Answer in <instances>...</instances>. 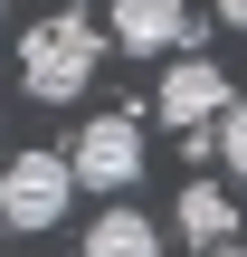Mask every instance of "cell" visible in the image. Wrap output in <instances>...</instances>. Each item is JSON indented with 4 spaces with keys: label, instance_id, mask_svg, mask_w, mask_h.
<instances>
[{
    "label": "cell",
    "instance_id": "cell-1",
    "mask_svg": "<svg viewBox=\"0 0 247 257\" xmlns=\"http://www.w3.org/2000/svg\"><path fill=\"white\" fill-rule=\"evenodd\" d=\"M95 67H105V38H95L76 10H57V19H38V29L19 38V86H29L38 105L86 95V86H95Z\"/></svg>",
    "mask_w": 247,
    "mask_h": 257
},
{
    "label": "cell",
    "instance_id": "cell-2",
    "mask_svg": "<svg viewBox=\"0 0 247 257\" xmlns=\"http://www.w3.org/2000/svg\"><path fill=\"white\" fill-rule=\"evenodd\" d=\"M67 200H76V172H67V153H48V143H29V153H10L0 162V229H57L67 219Z\"/></svg>",
    "mask_w": 247,
    "mask_h": 257
},
{
    "label": "cell",
    "instance_id": "cell-3",
    "mask_svg": "<svg viewBox=\"0 0 247 257\" xmlns=\"http://www.w3.org/2000/svg\"><path fill=\"white\" fill-rule=\"evenodd\" d=\"M67 172H76V191H133V181H143V134H133V114H95V124L67 143Z\"/></svg>",
    "mask_w": 247,
    "mask_h": 257
},
{
    "label": "cell",
    "instance_id": "cell-4",
    "mask_svg": "<svg viewBox=\"0 0 247 257\" xmlns=\"http://www.w3.org/2000/svg\"><path fill=\"white\" fill-rule=\"evenodd\" d=\"M228 105H238V95H228V67H209V57H181V67L162 76V124H171V134H219Z\"/></svg>",
    "mask_w": 247,
    "mask_h": 257
},
{
    "label": "cell",
    "instance_id": "cell-5",
    "mask_svg": "<svg viewBox=\"0 0 247 257\" xmlns=\"http://www.w3.org/2000/svg\"><path fill=\"white\" fill-rule=\"evenodd\" d=\"M114 48H124V57H171V48H190V0H114Z\"/></svg>",
    "mask_w": 247,
    "mask_h": 257
},
{
    "label": "cell",
    "instance_id": "cell-6",
    "mask_svg": "<svg viewBox=\"0 0 247 257\" xmlns=\"http://www.w3.org/2000/svg\"><path fill=\"white\" fill-rule=\"evenodd\" d=\"M171 229H181L200 257H219V248H238V200H228L219 181H190V191H181V210H171Z\"/></svg>",
    "mask_w": 247,
    "mask_h": 257
},
{
    "label": "cell",
    "instance_id": "cell-7",
    "mask_svg": "<svg viewBox=\"0 0 247 257\" xmlns=\"http://www.w3.org/2000/svg\"><path fill=\"white\" fill-rule=\"evenodd\" d=\"M86 257H162V229H152L143 210H124V200H114V210L86 229Z\"/></svg>",
    "mask_w": 247,
    "mask_h": 257
},
{
    "label": "cell",
    "instance_id": "cell-8",
    "mask_svg": "<svg viewBox=\"0 0 247 257\" xmlns=\"http://www.w3.org/2000/svg\"><path fill=\"white\" fill-rule=\"evenodd\" d=\"M209 143H219V162H228V172L247 181V95L228 105V114H219V134H209Z\"/></svg>",
    "mask_w": 247,
    "mask_h": 257
},
{
    "label": "cell",
    "instance_id": "cell-9",
    "mask_svg": "<svg viewBox=\"0 0 247 257\" xmlns=\"http://www.w3.org/2000/svg\"><path fill=\"white\" fill-rule=\"evenodd\" d=\"M219 19H228V29H247V0H219Z\"/></svg>",
    "mask_w": 247,
    "mask_h": 257
},
{
    "label": "cell",
    "instance_id": "cell-10",
    "mask_svg": "<svg viewBox=\"0 0 247 257\" xmlns=\"http://www.w3.org/2000/svg\"><path fill=\"white\" fill-rule=\"evenodd\" d=\"M219 257H247V248H219Z\"/></svg>",
    "mask_w": 247,
    "mask_h": 257
},
{
    "label": "cell",
    "instance_id": "cell-11",
    "mask_svg": "<svg viewBox=\"0 0 247 257\" xmlns=\"http://www.w3.org/2000/svg\"><path fill=\"white\" fill-rule=\"evenodd\" d=\"M0 10H10V0H0Z\"/></svg>",
    "mask_w": 247,
    "mask_h": 257
}]
</instances>
